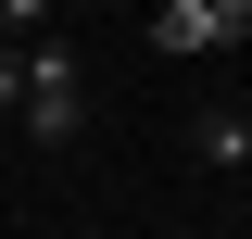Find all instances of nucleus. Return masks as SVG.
Here are the masks:
<instances>
[{
    "instance_id": "obj_4",
    "label": "nucleus",
    "mask_w": 252,
    "mask_h": 239,
    "mask_svg": "<svg viewBox=\"0 0 252 239\" xmlns=\"http://www.w3.org/2000/svg\"><path fill=\"white\" fill-rule=\"evenodd\" d=\"M13 89H26V51H0V114H13Z\"/></svg>"
},
{
    "instance_id": "obj_3",
    "label": "nucleus",
    "mask_w": 252,
    "mask_h": 239,
    "mask_svg": "<svg viewBox=\"0 0 252 239\" xmlns=\"http://www.w3.org/2000/svg\"><path fill=\"white\" fill-rule=\"evenodd\" d=\"M189 164H215V177H252V126H240V114H202V126H189Z\"/></svg>"
},
{
    "instance_id": "obj_5",
    "label": "nucleus",
    "mask_w": 252,
    "mask_h": 239,
    "mask_svg": "<svg viewBox=\"0 0 252 239\" xmlns=\"http://www.w3.org/2000/svg\"><path fill=\"white\" fill-rule=\"evenodd\" d=\"M240 126H252V114H240Z\"/></svg>"
},
{
    "instance_id": "obj_2",
    "label": "nucleus",
    "mask_w": 252,
    "mask_h": 239,
    "mask_svg": "<svg viewBox=\"0 0 252 239\" xmlns=\"http://www.w3.org/2000/svg\"><path fill=\"white\" fill-rule=\"evenodd\" d=\"M252 38V0H164L152 13V51H227Z\"/></svg>"
},
{
    "instance_id": "obj_1",
    "label": "nucleus",
    "mask_w": 252,
    "mask_h": 239,
    "mask_svg": "<svg viewBox=\"0 0 252 239\" xmlns=\"http://www.w3.org/2000/svg\"><path fill=\"white\" fill-rule=\"evenodd\" d=\"M76 114H89V76H76L63 38H38V51H26V89H13V126H26L38 151H63V139H76Z\"/></svg>"
}]
</instances>
